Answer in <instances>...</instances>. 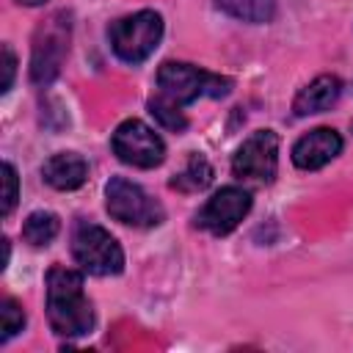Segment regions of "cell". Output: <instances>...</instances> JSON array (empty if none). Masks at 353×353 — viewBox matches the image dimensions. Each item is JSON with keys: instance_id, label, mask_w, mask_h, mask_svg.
Wrapping results in <instances>:
<instances>
[{"instance_id": "cell-18", "label": "cell", "mask_w": 353, "mask_h": 353, "mask_svg": "<svg viewBox=\"0 0 353 353\" xmlns=\"http://www.w3.org/2000/svg\"><path fill=\"white\" fill-rule=\"evenodd\" d=\"M19 199V179L11 163H3V215H11L14 204Z\"/></svg>"}, {"instance_id": "cell-12", "label": "cell", "mask_w": 353, "mask_h": 353, "mask_svg": "<svg viewBox=\"0 0 353 353\" xmlns=\"http://www.w3.org/2000/svg\"><path fill=\"white\" fill-rule=\"evenodd\" d=\"M342 94V83L334 74H320L314 77L309 85H303L295 99H292V113L295 116H312V113H323L328 110Z\"/></svg>"}, {"instance_id": "cell-5", "label": "cell", "mask_w": 353, "mask_h": 353, "mask_svg": "<svg viewBox=\"0 0 353 353\" xmlns=\"http://www.w3.org/2000/svg\"><path fill=\"white\" fill-rule=\"evenodd\" d=\"M72 254L91 276H116L124 270V251L119 240L99 223L80 221L72 234Z\"/></svg>"}, {"instance_id": "cell-6", "label": "cell", "mask_w": 353, "mask_h": 353, "mask_svg": "<svg viewBox=\"0 0 353 353\" xmlns=\"http://www.w3.org/2000/svg\"><path fill=\"white\" fill-rule=\"evenodd\" d=\"M105 207H108L110 218H116L119 223H127V226H138V229L157 226L165 218L160 201H154L138 182H130L127 176H113L108 182Z\"/></svg>"}, {"instance_id": "cell-13", "label": "cell", "mask_w": 353, "mask_h": 353, "mask_svg": "<svg viewBox=\"0 0 353 353\" xmlns=\"http://www.w3.org/2000/svg\"><path fill=\"white\" fill-rule=\"evenodd\" d=\"M215 6L223 14L243 22H254V25L270 22L276 14V0H215Z\"/></svg>"}, {"instance_id": "cell-17", "label": "cell", "mask_w": 353, "mask_h": 353, "mask_svg": "<svg viewBox=\"0 0 353 353\" xmlns=\"http://www.w3.org/2000/svg\"><path fill=\"white\" fill-rule=\"evenodd\" d=\"M22 325H25V312H22V306H19L14 298H3V301H0V328H3L0 342H8L14 334L22 331Z\"/></svg>"}, {"instance_id": "cell-7", "label": "cell", "mask_w": 353, "mask_h": 353, "mask_svg": "<svg viewBox=\"0 0 353 353\" xmlns=\"http://www.w3.org/2000/svg\"><path fill=\"white\" fill-rule=\"evenodd\" d=\"M113 154L127 163V165H135V168H154L163 163L165 157V143L163 138L143 121L138 119H127L116 127L113 132Z\"/></svg>"}, {"instance_id": "cell-4", "label": "cell", "mask_w": 353, "mask_h": 353, "mask_svg": "<svg viewBox=\"0 0 353 353\" xmlns=\"http://www.w3.org/2000/svg\"><path fill=\"white\" fill-rule=\"evenodd\" d=\"M69 36H72V22L66 11H55L47 17L33 36V50H30V80L36 85H50L69 52Z\"/></svg>"}, {"instance_id": "cell-2", "label": "cell", "mask_w": 353, "mask_h": 353, "mask_svg": "<svg viewBox=\"0 0 353 353\" xmlns=\"http://www.w3.org/2000/svg\"><path fill=\"white\" fill-rule=\"evenodd\" d=\"M232 88L229 77L212 74L207 69H199L193 63H182V61H165L157 69V97L168 99L171 105L182 108L196 102L199 97H212L221 99L226 97Z\"/></svg>"}, {"instance_id": "cell-1", "label": "cell", "mask_w": 353, "mask_h": 353, "mask_svg": "<svg viewBox=\"0 0 353 353\" xmlns=\"http://www.w3.org/2000/svg\"><path fill=\"white\" fill-rule=\"evenodd\" d=\"M47 320L58 336H83L94 328V309L83 292V273L55 265L47 270Z\"/></svg>"}, {"instance_id": "cell-14", "label": "cell", "mask_w": 353, "mask_h": 353, "mask_svg": "<svg viewBox=\"0 0 353 353\" xmlns=\"http://www.w3.org/2000/svg\"><path fill=\"white\" fill-rule=\"evenodd\" d=\"M210 182H212V165H210L201 154L193 152V154L188 157L185 168H182L179 174H174L171 188L185 190V193H196V190H204Z\"/></svg>"}, {"instance_id": "cell-19", "label": "cell", "mask_w": 353, "mask_h": 353, "mask_svg": "<svg viewBox=\"0 0 353 353\" xmlns=\"http://www.w3.org/2000/svg\"><path fill=\"white\" fill-rule=\"evenodd\" d=\"M14 72H17V58H14V50L8 44H3V83H0V91L6 94L14 83Z\"/></svg>"}, {"instance_id": "cell-3", "label": "cell", "mask_w": 353, "mask_h": 353, "mask_svg": "<svg viewBox=\"0 0 353 353\" xmlns=\"http://www.w3.org/2000/svg\"><path fill=\"white\" fill-rule=\"evenodd\" d=\"M108 39H110V47H113L116 58L135 66L157 50L160 39H163V17L152 8L135 11L130 17L116 19L108 28Z\"/></svg>"}, {"instance_id": "cell-16", "label": "cell", "mask_w": 353, "mask_h": 353, "mask_svg": "<svg viewBox=\"0 0 353 353\" xmlns=\"http://www.w3.org/2000/svg\"><path fill=\"white\" fill-rule=\"evenodd\" d=\"M149 113H152L163 127H168V130H174V132H179V130L188 127V119L182 116V108L171 105L168 99H163V97H157V94L149 99Z\"/></svg>"}, {"instance_id": "cell-10", "label": "cell", "mask_w": 353, "mask_h": 353, "mask_svg": "<svg viewBox=\"0 0 353 353\" xmlns=\"http://www.w3.org/2000/svg\"><path fill=\"white\" fill-rule=\"evenodd\" d=\"M342 152V135L331 127H317L301 135L292 146V163L301 171H317Z\"/></svg>"}, {"instance_id": "cell-20", "label": "cell", "mask_w": 353, "mask_h": 353, "mask_svg": "<svg viewBox=\"0 0 353 353\" xmlns=\"http://www.w3.org/2000/svg\"><path fill=\"white\" fill-rule=\"evenodd\" d=\"M17 3H22V6H41V3H47V0H17Z\"/></svg>"}, {"instance_id": "cell-8", "label": "cell", "mask_w": 353, "mask_h": 353, "mask_svg": "<svg viewBox=\"0 0 353 353\" xmlns=\"http://www.w3.org/2000/svg\"><path fill=\"white\" fill-rule=\"evenodd\" d=\"M279 168V135L273 130L251 132L232 157V171L240 179L273 182Z\"/></svg>"}, {"instance_id": "cell-9", "label": "cell", "mask_w": 353, "mask_h": 353, "mask_svg": "<svg viewBox=\"0 0 353 353\" xmlns=\"http://www.w3.org/2000/svg\"><path fill=\"white\" fill-rule=\"evenodd\" d=\"M251 210V193L243 188H221L199 212H196V226L207 229L210 234H229L237 229V223L248 215Z\"/></svg>"}, {"instance_id": "cell-11", "label": "cell", "mask_w": 353, "mask_h": 353, "mask_svg": "<svg viewBox=\"0 0 353 353\" xmlns=\"http://www.w3.org/2000/svg\"><path fill=\"white\" fill-rule=\"evenodd\" d=\"M41 176L55 190H74L88 176V163L77 152H58L41 165Z\"/></svg>"}, {"instance_id": "cell-15", "label": "cell", "mask_w": 353, "mask_h": 353, "mask_svg": "<svg viewBox=\"0 0 353 353\" xmlns=\"http://www.w3.org/2000/svg\"><path fill=\"white\" fill-rule=\"evenodd\" d=\"M58 229H61L58 215L39 210V212H30V215L25 218V223H22V237H25L30 245H47V243L58 234Z\"/></svg>"}]
</instances>
